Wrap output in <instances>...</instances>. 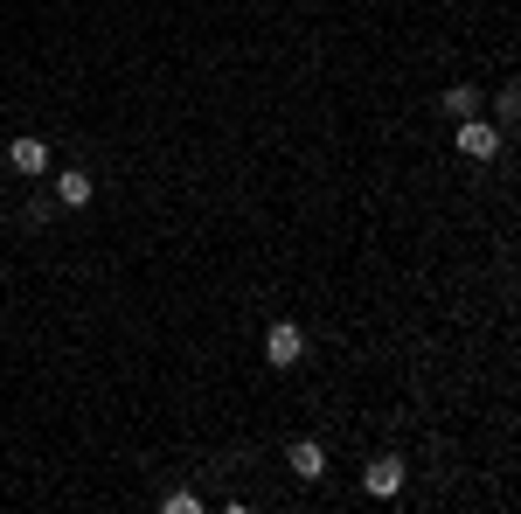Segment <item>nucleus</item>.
Wrapping results in <instances>:
<instances>
[{"mask_svg":"<svg viewBox=\"0 0 521 514\" xmlns=\"http://www.w3.org/2000/svg\"><path fill=\"white\" fill-rule=\"evenodd\" d=\"M299 355H306V334H299L292 320H278V327L264 334V362H271V369H292Z\"/></svg>","mask_w":521,"mask_h":514,"instance_id":"f257e3e1","label":"nucleus"},{"mask_svg":"<svg viewBox=\"0 0 521 514\" xmlns=\"http://www.w3.org/2000/svg\"><path fill=\"white\" fill-rule=\"evenodd\" d=\"M459 153H473V160H494V153H501V132L480 126V119H466V126H459Z\"/></svg>","mask_w":521,"mask_h":514,"instance_id":"f03ea898","label":"nucleus"},{"mask_svg":"<svg viewBox=\"0 0 521 514\" xmlns=\"http://www.w3.org/2000/svg\"><path fill=\"white\" fill-rule=\"evenodd\" d=\"M362 487H369V494H376V501H390L396 487H403V459H376V466H369V473H362Z\"/></svg>","mask_w":521,"mask_h":514,"instance_id":"7ed1b4c3","label":"nucleus"},{"mask_svg":"<svg viewBox=\"0 0 521 514\" xmlns=\"http://www.w3.org/2000/svg\"><path fill=\"white\" fill-rule=\"evenodd\" d=\"M7 160H14L21 174H49V146H42L35 132H28V139H14V146H7Z\"/></svg>","mask_w":521,"mask_h":514,"instance_id":"20e7f679","label":"nucleus"},{"mask_svg":"<svg viewBox=\"0 0 521 514\" xmlns=\"http://www.w3.org/2000/svg\"><path fill=\"white\" fill-rule=\"evenodd\" d=\"M292 473H299V480H320V473H327V452H320L313 438H299V445H292Z\"/></svg>","mask_w":521,"mask_h":514,"instance_id":"39448f33","label":"nucleus"},{"mask_svg":"<svg viewBox=\"0 0 521 514\" xmlns=\"http://www.w3.org/2000/svg\"><path fill=\"white\" fill-rule=\"evenodd\" d=\"M56 202L63 209H84L91 202V174H56Z\"/></svg>","mask_w":521,"mask_h":514,"instance_id":"423d86ee","label":"nucleus"},{"mask_svg":"<svg viewBox=\"0 0 521 514\" xmlns=\"http://www.w3.org/2000/svg\"><path fill=\"white\" fill-rule=\"evenodd\" d=\"M445 112H452V119H473V91L452 84V91H445Z\"/></svg>","mask_w":521,"mask_h":514,"instance_id":"0eeeda50","label":"nucleus"}]
</instances>
